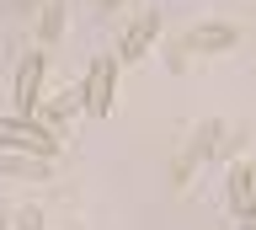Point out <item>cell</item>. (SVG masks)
<instances>
[{"label":"cell","instance_id":"1","mask_svg":"<svg viewBox=\"0 0 256 230\" xmlns=\"http://www.w3.org/2000/svg\"><path fill=\"white\" fill-rule=\"evenodd\" d=\"M0 150L6 155H43L54 161L59 155V129H48L43 118H0Z\"/></svg>","mask_w":256,"mask_h":230},{"label":"cell","instance_id":"2","mask_svg":"<svg viewBox=\"0 0 256 230\" xmlns=\"http://www.w3.org/2000/svg\"><path fill=\"white\" fill-rule=\"evenodd\" d=\"M112 97H118V54H96L91 65H86V86H80L86 118H107Z\"/></svg>","mask_w":256,"mask_h":230},{"label":"cell","instance_id":"3","mask_svg":"<svg viewBox=\"0 0 256 230\" xmlns=\"http://www.w3.org/2000/svg\"><path fill=\"white\" fill-rule=\"evenodd\" d=\"M43 70H48V54H27L16 65V118H38V91H43Z\"/></svg>","mask_w":256,"mask_h":230},{"label":"cell","instance_id":"4","mask_svg":"<svg viewBox=\"0 0 256 230\" xmlns=\"http://www.w3.org/2000/svg\"><path fill=\"white\" fill-rule=\"evenodd\" d=\"M160 38V11H144L134 27L123 33V49H118V65H134V59H144L150 54V43Z\"/></svg>","mask_w":256,"mask_h":230},{"label":"cell","instance_id":"5","mask_svg":"<svg viewBox=\"0 0 256 230\" xmlns=\"http://www.w3.org/2000/svg\"><path fill=\"white\" fill-rule=\"evenodd\" d=\"M240 43V27H230V22H203V27H192L187 43L182 49H198V54H219V49H235Z\"/></svg>","mask_w":256,"mask_h":230},{"label":"cell","instance_id":"6","mask_svg":"<svg viewBox=\"0 0 256 230\" xmlns=\"http://www.w3.org/2000/svg\"><path fill=\"white\" fill-rule=\"evenodd\" d=\"M230 209H235V214H251V209H256V182H251V161L230 166Z\"/></svg>","mask_w":256,"mask_h":230},{"label":"cell","instance_id":"7","mask_svg":"<svg viewBox=\"0 0 256 230\" xmlns=\"http://www.w3.org/2000/svg\"><path fill=\"white\" fill-rule=\"evenodd\" d=\"M0 171H11V177H22V182H48V161L43 155H6V150H0Z\"/></svg>","mask_w":256,"mask_h":230},{"label":"cell","instance_id":"8","mask_svg":"<svg viewBox=\"0 0 256 230\" xmlns=\"http://www.w3.org/2000/svg\"><path fill=\"white\" fill-rule=\"evenodd\" d=\"M59 33H64V0H48L43 17H38V38L43 43H59Z\"/></svg>","mask_w":256,"mask_h":230},{"label":"cell","instance_id":"9","mask_svg":"<svg viewBox=\"0 0 256 230\" xmlns=\"http://www.w3.org/2000/svg\"><path fill=\"white\" fill-rule=\"evenodd\" d=\"M11 230H43V225H38V214H32V209H22V214L11 219Z\"/></svg>","mask_w":256,"mask_h":230},{"label":"cell","instance_id":"10","mask_svg":"<svg viewBox=\"0 0 256 230\" xmlns=\"http://www.w3.org/2000/svg\"><path fill=\"white\" fill-rule=\"evenodd\" d=\"M240 230H256V209H251V214H240Z\"/></svg>","mask_w":256,"mask_h":230},{"label":"cell","instance_id":"11","mask_svg":"<svg viewBox=\"0 0 256 230\" xmlns=\"http://www.w3.org/2000/svg\"><path fill=\"white\" fill-rule=\"evenodd\" d=\"M251 182H256V161H251Z\"/></svg>","mask_w":256,"mask_h":230}]
</instances>
